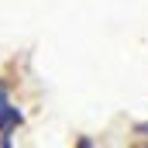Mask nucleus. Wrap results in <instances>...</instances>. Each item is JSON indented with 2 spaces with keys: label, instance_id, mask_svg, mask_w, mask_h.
<instances>
[{
  "label": "nucleus",
  "instance_id": "f257e3e1",
  "mask_svg": "<svg viewBox=\"0 0 148 148\" xmlns=\"http://www.w3.org/2000/svg\"><path fill=\"white\" fill-rule=\"evenodd\" d=\"M17 124H21V110L10 103V97H7V86L0 83V134H10Z\"/></svg>",
  "mask_w": 148,
  "mask_h": 148
},
{
  "label": "nucleus",
  "instance_id": "f03ea898",
  "mask_svg": "<svg viewBox=\"0 0 148 148\" xmlns=\"http://www.w3.org/2000/svg\"><path fill=\"white\" fill-rule=\"evenodd\" d=\"M145 131H148V124H145Z\"/></svg>",
  "mask_w": 148,
  "mask_h": 148
}]
</instances>
